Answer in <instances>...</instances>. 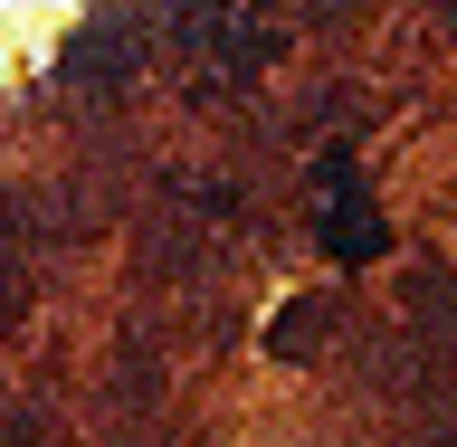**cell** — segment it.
<instances>
[{
	"mask_svg": "<svg viewBox=\"0 0 457 447\" xmlns=\"http://www.w3.org/2000/svg\"><path fill=\"white\" fill-rule=\"evenodd\" d=\"M314 334H324V305H286L277 324H267V352H286V362H295V352H305Z\"/></svg>",
	"mask_w": 457,
	"mask_h": 447,
	"instance_id": "cell-2",
	"label": "cell"
},
{
	"mask_svg": "<svg viewBox=\"0 0 457 447\" xmlns=\"http://www.w3.org/2000/svg\"><path fill=\"white\" fill-rule=\"evenodd\" d=\"M324 191H334V210H324V257H334V267H371V257L391 248V228H381V210H371L362 181H353V153H324Z\"/></svg>",
	"mask_w": 457,
	"mask_h": 447,
	"instance_id": "cell-1",
	"label": "cell"
}]
</instances>
